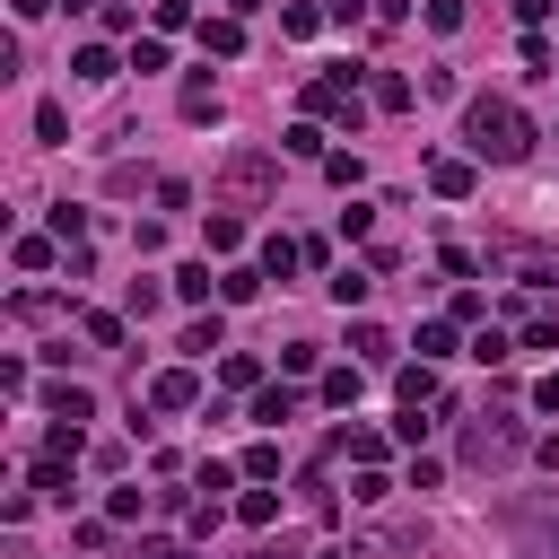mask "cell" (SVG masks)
I'll use <instances>...</instances> for the list:
<instances>
[{"label":"cell","mask_w":559,"mask_h":559,"mask_svg":"<svg viewBox=\"0 0 559 559\" xmlns=\"http://www.w3.org/2000/svg\"><path fill=\"white\" fill-rule=\"evenodd\" d=\"M367 288H376V280H367V271H341V280H332V306H358V297H367Z\"/></svg>","instance_id":"4dcf8cb0"},{"label":"cell","mask_w":559,"mask_h":559,"mask_svg":"<svg viewBox=\"0 0 559 559\" xmlns=\"http://www.w3.org/2000/svg\"><path fill=\"white\" fill-rule=\"evenodd\" d=\"M271 192H280V157H271V148H236V157L218 166V201H227V210H262Z\"/></svg>","instance_id":"7a4b0ae2"},{"label":"cell","mask_w":559,"mask_h":559,"mask_svg":"<svg viewBox=\"0 0 559 559\" xmlns=\"http://www.w3.org/2000/svg\"><path fill=\"white\" fill-rule=\"evenodd\" d=\"M201 44H210V52H245V26H236V17H201Z\"/></svg>","instance_id":"7c38bea8"},{"label":"cell","mask_w":559,"mask_h":559,"mask_svg":"<svg viewBox=\"0 0 559 559\" xmlns=\"http://www.w3.org/2000/svg\"><path fill=\"white\" fill-rule=\"evenodd\" d=\"M236 515H245V524H271V515H280V498H271V489H245V498H236Z\"/></svg>","instance_id":"83f0119b"},{"label":"cell","mask_w":559,"mask_h":559,"mask_svg":"<svg viewBox=\"0 0 559 559\" xmlns=\"http://www.w3.org/2000/svg\"><path fill=\"white\" fill-rule=\"evenodd\" d=\"M70 79H79V87H105V79H114V52H105V44H79V52H70Z\"/></svg>","instance_id":"9c48e42d"},{"label":"cell","mask_w":559,"mask_h":559,"mask_svg":"<svg viewBox=\"0 0 559 559\" xmlns=\"http://www.w3.org/2000/svg\"><path fill=\"white\" fill-rule=\"evenodd\" d=\"M376 105H384V114H402V105H411V79H393V70H376Z\"/></svg>","instance_id":"7402d4cb"},{"label":"cell","mask_w":559,"mask_h":559,"mask_svg":"<svg viewBox=\"0 0 559 559\" xmlns=\"http://www.w3.org/2000/svg\"><path fill=\"white\" fill-rule=\"evenodd\" d=\"M472 183H480L472 157H428V192H437V201H472Z\"/></svg>","instance_id":"8992f818"},{"label":"cell","mask_w":559,"mask_h":559,"mask_svg":"<svg viewBox=\"0 0 559 559\" xmlns=\"http://www.w3.org/2000/svg\"><path fill=\"white\" fill-rule=\"evenodd\" d=\"M524 349H559V323L550 314H524Z\"/></svg>","instance_id":"d6a6232c"},{"label":"cell","mask_w":559,"mask_h":559,"mask_svg":"<svg viewBox=\"0 0 559 559\" xmlns=\"http://www.w3.org/2000/svg\"><path fill=\"white\" fill-rule=\"evenodd\" d=\"M515 17H524V26H542V17H550V0H515Z\"/></svg>","instance_id":"e575fe53"},{"label":"cell","mask_w":559,"mask_h":559,"mask_svg":"<svg viewBox=\"0 0 559 559\" xmlns=\"http://www.w3.org/2000/svg\"><path fill=\"white\" fill-rule=\"evenodd\" d=\"M218 384H236V393H253V384H262V367H253V358H245V349H236V358H227V367H218Z\"/></svg>","instance_id":"d4e9b609"},{"label":"cell","mask_w":559,"mask_h":559,"mask_svg":"<svg viewBox=\"0 0 559 559\" xmlns=\"http://www.w3.org/2000/svg\"><path fill=\"white\" fill-rule=\"evenodd\" d=\"M515 454H524V419H515V411H480V419L463 428V463L498 472V463H515Z\"/></svg>","instance_id":"3957f363"},{"label":"cell","mask_w":559,"mask_h":559,"mask_svg":"<svg viewBox=\"0 0 559 559\" xmlns=\"http://www.w3.org/2000/svg\"><path fill=\"white\" fill-rule=\"evenodd\" d=\"M463 140H472V157H489V166L533 157V122H524V105H507V96H472V105H463Z\"/></svg>","instance_id":"6da1fadb"},{"label":"cell","mask_w":559,"mask_h":559,"mask_svg":"<svg viewBox=\"0 0 559 559\" xmlns=\"http://www.w3.org/2000/svg\"><path fill=\"white\" fill-rule=\"evenodd\" d=\"M52 236H61V245H87V210L61 201V210H52Z\"/></svg>","instance_id":"603a6c76"},{"label":"cell","mask_w":559,"mask_h":559,"mask_svg":"<svg viewBox=\"0 0 559 559\" xmlns=\"http://www.w3.org/2000/svg\"><path fill=\"white\" fill-rule=\"evenodd\" d=\"M280 148H288V157H332V148H323V131H314V122H288V140H280Z\"/></svg>","instance_id":"e0dca14e"},{"label":"cell","mask_w":559,"mask_h":559,"mask_svg":"<svg viewBox=\"0 0 559 559\" xmlns=\"http://www.w3.org/2000/svg\"><path fill=\"white\" fill-rule=\"evenodd\" d=\"M323 559H349V550H323Z\"/></svg>","instance_id":"ab89813d"},{"label":"cell","mask_w":559,"mask_h":559,"mask_svg":"<svg viewBox=\"0 0 559 559\" xmlns=\"http://www.w3.org/2000/svg\"><path fill=\"white\" fill-rule=\"evenodd\" d=\"M349 349H358V367H393V332L384 323H349Z\"/></svg>","instance_id":"ba28073f"},{"label":"cell","mask_w":559,"mask_h":559,"mask_svg":"<svg viewBox=\"0 0 559 559\" xmlns=\"http://www.w3.org/2000/svg\"><path fill=\"white\" fill-rule=\"evenodd\" d=\"M306 114H323V122H349V131H358V70L314 79V87H306Z\"/></svg>","instance_id":"277c9868"},{"label":"cell","mask_w":559,"mask_h":559,"mask_svg":"<svg viewBox=\"0 0 559 559\" xmlns=\"http://www.w3.org/2000/svg\"><path fill=\"white\" fill-rule=\"evenodd\" d=\"M253 559H306V550H297V542H262Z\"/></svg>","instance_id":"d590c367"},{"label":"cell","mask_w":559,"mask_h":559,"mask_svg":"<svg viewBox=\"0 0 559 559\" xmlns=\"http://www.w3.org/2000/svg\"><path fill=\"white\" fill-rule=\"evenodd\" d=\"M44 411H52V419H87L96 402H87V384H52V393H44Z\"/></svg>","instance_id":"8fae6325"},{"label":"cell","mask_w":559,"mask_h":559,"mask_svg":"<svg viewBox=\"0 0 559 559\" xmlns=\"http://www.w3.org/2000/svg\"><path fill=\"white\" fill-rule=\"evenodd\" d=\"M131 70H166V35H131Z\"/></svg>","instance_id":"44dd1931"},{"label":"cell","mask_w":559,"mask_h":559,"mask_svg":"<svg viewBox=\"0 0 559 559\" xmlns=\"http://www.w3.org/2000/svg\"><path fill=\"white\" fill-rule=\"evenodd\" d=\"M341 445H349L358 463H384V437H376V428H341Z\"/></svg>","instance_id":"4316f807"},{"label":"cell","mask_w":559,"mask_h":559,"mask_svg":"<svg viewBox=\"0 0 559 559\" xmlns=\"http://www.w3.org/2000/svg\"><path fill=\"white\" fill-rule=\"evenodd\" d=\"M52 9H96V0H52Z\"/></svg>","instance_id":"f35d334b"},{"label":"cell","mask_w":559,"mask_h":559,"mask_svg":"<svg viewBox=\"0 0 559 559\" xmlns=\"http://www.w3.org/2000/svg\"><path fill=\"white\" fill-rule=\"evenodd\" d=\"M183 349H192V358H210V349H218V314H201V323L183 332Z\"/></svg>","instance_id":"1f68e13d"},{"label":"cell","mask_w":559,"mask_h":559,"mask_svg":"<svg viewBox=\"0 0 559 559\" xmlns=\"http://www.w3.org/2000/svg\"><path fill=\"white\" fill-rule=\"evenodd\" d=\"M236 245H245V218L218 210V218H210V253H236Z\"/></svg>","instance_id":"ac0fdd59"},{"label":"cell","mask_w":559,"mask_h":559,"mask_svg":"<svg viewBox=\"0 0 559 559\" xmlns=\"http://www.w3.org/2000/svg\"><path fill=\"white\" fill-rule=\"evenodd\" d=\"M183 122H218V87H210V79L183 87Z\"/></svg>","instance_id":"4fadbf2b"},{"label":"cell","mask_w":559,"mask_h":559,"mask_svg":"<svg viewBox=\"0 0 559 559\" xmlns=\"http://www.w3.org/2000/svg\"><path fill=\"white\" fill-rule=\"evenodd\" d=\"M533 402H542V411H559V367H550V376L533 384Z\"/></svg>","instance_id":"836d02e7"},{"label":"cell","mask_w":559,"mask_h":559,"mask_svg":"<svg viewBox=\"0 0 559 559\" xmlns=\"http://www.w3.org/2000/svg\"><path fill=\"white\" fill-rule=\"evenodd\" d=\"M393 393H402V411H419V402H445L437 393V367L419 358V367H393Z\"/></svg>","instance_id":"52a82bcc"},{"label":"cell","mask_w":559,"mask_h":559,"mask_svg":"<svg viewBox=\"0 0 559 559\" xmlns=\"http://www.w3.org/2000/svg\"><path fill=\"white\" fill-rule=\"evenodd\" d=\"M419 358H428V367L454 358V323H419Z\"/></svg>","instance_id":"ffe728a7"},{"label":"cell","mask_w":559,"mask_h":559,"mask_svg":"<svg viewBox=\"0 0 559 559\" xmlns=\"http://www.w3.org/2000/svg\"><path fill=\"white\" fill-rule=\"evenodd\" d=\"M253 288H262V271H227V280H218V297H227V306H245Z\"/></svg>","instance_id":"f546056e"},{"label":"cell","mask_w":559,"mask_h":559,"mask_svg":"<svg viewBox=\"0 0 559 559\" xmlns=\"http://www.w3.org/2000/svg\"><path fill=\"white\" fill-rule=\"evenodd\" d=\"M52 245L61 236H17V271H52Z\"/></svg>","instance_id":"d6986e66"},{"label":"cell","mask_w":559,"mask_h":559,"mask_svg":"<svg viewBox=\"0 0 559 559\" xmlns=\"http://www.w3.org/2000/svg\"><path fill=\"white\" fill-rule=\"evenodd\" d=\"M192 402H201V376H192V367L148 376V411H192Z\"/></svg>","instance_id":"5b68a950"},{"label":"cell","mask_w":559,"mask_h":559,"mask_svg":"<svg viewBox=\"0 0 559 559\" xmlns=\"http://www.w3.org/2000/svg\"><path fill=\"white\" fill-rule=\"evenodd\" d=\"M297 262H306V245H288V236H271V245H262V271H271V280H288Z\"/></svg>","instance_id":"5bb4252c"},{"label":"cell","mask_w":559,"mask_h":559,"mask_svg":"<svg viewBox=\"0 0 559 559\" xmlns=\"http://www.w3.org/2000/svg\"><path fill=\"white\" fill-rule=\"evenodd\" d=\"M533 454H542V472H559V437H542V445H533Z\"/></svg>","instance_id":"8d00e7d4"},{"label":"cell","mask_w":559,"mask_h":559,"mask_svg":"<svg viewBox=\"0 0 559 559\" xmlns=\"http://www.w3.org/2000/svg\"><path fill=\"white\" fill-rule=\"evenodd\" d=\"M140 559H183V550L175 542H140Z\"/></svg>","instance_id":"74e56055"},{"label":"cell","mask_w":559,"mask_h":559,"mask_svg":"<svg viewBox=\"0 0 559 559\" xmlns=\"http://www.w3.org/2000/svg\"><path fill=\"white\" fill-rule=\"evenodd\" d=\"M35 498H70V463H61V454L35 463Z\"/></svg>","instance_id":"2e32d148"},{"label":"cell","mask_w":559,"mask_h":559,"mask_svg":"<svg viewBox=\"0 0 559 559\" xmlns=\"http://www.w3.org/2000/svg\"><path fill=\"white\" fill-rule=\"evenodd\" d=\"M253 419H262V428L297 419V393H288V384H262V393H253Z\"/></svg>","instance_id":"30bf717a"},{"label":"cell","mask_w":559,"mask_h":559,"mask_svg":"<svg viewBox=\"0 0 559 559\" xmlns=\"http://www.w3.org/2000/svg\"><path fill=\"white\" fill-rule=\"evenodd\" d=\"M323 402H341V411H349V402H358V367H332V376H323Z\"/></svg>","instance_id":"484cf974"},{"label":"cell","mask_w":559,"mask_h":559,"mask_svg":"<svg viewBox=\"0 0 559 559\" xmlns=\"http://www.w3.org/2000/svg\"><path fill=\"white\" fill-rule=\"evenodd\" d=\"M175 297H183V306H210V262H183V271H175Z\"/></svg>","instance_id":"9a60e30c"},{"label":"cell","mask_w":559,"mask_h":559,"mask_svg":"<svg viewBox=\"0 0 559 559\" xmlns=\"http://www.w3.org/2000/svg\"><path fill=\"white\" fill-rule=\"evenodd\" d=\"M35 140H70V114L61 105H35Z\"/></svg>","instance_id":"f1b7e54d"},{"label":"cell","mask_w":559,"mask_h":559,"mask_svg":"<svg viewBox=\"0 0 559 559\" xmlns=\"http://www.w3.org/2000/svg\"><path fill=\"white\" fill-rule=\"evenodd\" d=\"M79 323H87V341H96V349H114V341H122V314H96V306H87Z\"/></svg>","instance_id":"cb8c5ba5"}]
</instances>
